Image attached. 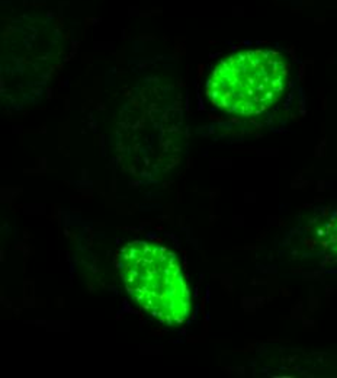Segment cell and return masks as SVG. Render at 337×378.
Wrapping results in <instances>:
<instances>
[{
    "mask_svg": "<svg viewBox=\"0 0 337 378\" xmlns=\"http://www.w3.org/2000/svg\"><path fill=\"white\" fill-rule=\"evenodd\" d=\"M288 64L273 50H244L221 60L212 70L206 94L219 109L237 115L267 111L286 86Z\"/></svg>",
    "mask_w": 337,
    "mask_h": 378,
    "instance_id": "1",
    "label": "cell"
},
{
    "mask_svg": "<svg viewBox=\"0 0 337 378\" xmlns=\"http://www.w3.org/2000/svg\"><path fill=\"white\" fill-rule=\"evenodd\" d=\"M116 262L127 291L150 316L167 326L186 320L189 290L172 252L137 240L119 250Z\"/></svg>",
    "mask_w": 337,
    "mask_h": 378,
    "instance_id": "2",
    "label": "cell"
}]
</instances>
